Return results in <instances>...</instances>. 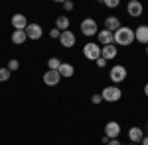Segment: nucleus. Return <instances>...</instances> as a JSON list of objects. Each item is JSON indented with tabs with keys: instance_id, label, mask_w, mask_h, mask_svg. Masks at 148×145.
<instances>
[{
	"instance_id": "obj_1",
	"label": "nucleus",
	"mask_w": 148,
	"mask_h": 145,
	"mask_svg": "<svg viewBox=\"0 0 148 145\" xmlns=\"http://www.w3.org/2000/svg\"><path fill=\"white\" fill-rule=\"evenodd\" d=\"M113 37H114V45H130L134 41V30L126 28V26H121L116 32H113Z\"/></svg>"
},
{
	"instance_id": "obj_2",
	"label": "nucleus",
	"mask_w": 148,
	"mask_h": 145,
	"mask_svg": "<svg viewBox=\"0 0 148 145\" xmlns=\"http://www.w3.org/2000/svg\"><path fill=\"white\" fill-rule=\"evenodd\" d=\"M103 100L105 102H119L121 100V96H123V90L119 88L116 84H113V86H105L101 92Z\"/></svg>"
},
{
	"instance_id": "obj_3",
	"label": "nucleus",
	"mask_w": 148,
	"mask_h": 145,
	"mask_svg": "<svg viewBox=\"0 0 148 145\" xmlns=\"http://www.w3.org/2000/svg\"><path fill=\"white\" fill-rule=\"evenodd\" d=\"M81 32H83V35L91 37V35L99 34V26H97V22H95L93 18H85V20L81 22Z\"/></svg>"
},
{
	"instance_id": "obj_4",
	"label": "nucleus",
	"mask_w": 148,
	"mask_h": 145,
	"mask_svg": "<svg viewBox=\"0 0 148 145\" xmlns=\"http://www.w3.org/2000/svg\"><path fill=\"white\" fill-rule=\"evenodd\" d=\"M109 77H111V80H113L114 84L126 80V67H123V65H114V67L111 69V73H109Z\"/></svg>"
},
{
	"instance_id": "obj_5",
	"label": "nucleus",
	"mask_w": 148,
	"mask_h": 145,
	"mask_svg": "<svg viewBox=\"0 0 148 145\" xmlns=\"http://www.w3.org/2000/svg\"><path fill=\"white\" fill-rule=\"evenodd\" d=\"M83 55L87 57V59H91V61H97L101 57V47L97 43H87L83 47Z\"/></svg>"
},
{
	"instance_id": "obj_6",
	"label": "nucleus",
	"mask_w": 148,
	"mask_h": 145,
	"mask_svg": "<svg viewBox=\"0 0 148 145\" xmlns=\"http://www.w3.org/2000/svg\"><path fill=\"white\" fill-rule=\"evenodd\" d=\"M24 32H26V37H28V39H40V37H42V34H44L40 24H28Z\"/></svg>"
},
{
	"instance_id": "obj_7",
	"label": "nucleus",
	"mask_w": 148,
	"mask_h": 145,
	"mask_svg": "<svg viewBox=\"0 0 148 145\" xmlns=\"http://www.w3.org/2000/svg\"><path fill=\"white\" fill-rule=\"evenodd\" d=\"M121 135V125L116 122H109L105 125V137H109V139H116Z\"/></svg>"
},
{
	"instance_id": "obj_8",
	"label": "nucleus",
	"mask_w": 148,
	"mask_h": 145,
	"mask_svg": "<svg viewBox=\"0 0 148 145\" xmlns=\"http://www.w3.org/2000/svg\"><path fill=\"white\" fill-rule=\"evenodd\" d=\"M126 12H128L130 18H138V16H142V4L138 0H130L126 4Z\"/></svg>"
},
{
	"instance_id": "obj_9",
	"label": "nucleus",
	"mask_w": 148,
	"mask_h": 145,
	"mask_svg": "<svg viewBox=\"0 0 148 145\" xmlns=\"http://www.w3.org/2000/svg\"><path fill=\"white\" fill-rule=\"evenodd\" d=\"M116 55H119V49H116V45H114V43L101 47V57L105 59V61H111V59H114Z\"/></svg>"
},
{
	"instance_id": "obj_10",
	"label": "nucleus",
	"mask_w": 148,
	"mask_h": 145,
	"mask_svg": "<svg viewBox=\"0 0 148 145\" xmlns=\"http://www.w3.org/2000/svg\"><path fill=\"white\" fill-rule=\"evenodd\" d=\"M59 43H61V47H73L75 45V34L73 32H61V35H59Z\"/></svg>"
},
{
	"instance_id": "obj_11",
	"label": "nucleus",
	"mask_w": 148,
	"mask_h": 145,
	"mask_svg": "<svg viewBox=\"0 0 148 145\" xmlns=\"http://www.w3.org/2000/svg\"><path fill=\"white\" fill-rule=\"evenodd\" d=\"M59 80H61V77H59L57 71H46V75H44V82H46L47 86H56V84H59Z\"/></svg>"
},
{
	"instance_id": "obj_12",
	"label": "nucleus",
	"mask_w": 148,
	"mask_h": 145,
	"mask_svg": "<svg viewBox=\"0 0 148 145\" xmlns=\"http://www.w3.org/2000/svg\"><path fill=\"white\" fill-rule=\"evenodd\" d=\"M134 39H136L138 43H148V26H138L136 30H134Z\"/></svg>"
},
{
	"instance_id": "obj_13",
	"label": "nucleus",
	"mask_w": 148,
	"mask_h": 145,
	"mask_svg": "<svg viewBox=\"0 0 148 145\" xmlns=\"http://www.w3.org/2000/svg\"><path fill=\"white\" fill-rule=\"evenodd\" d=\"M12 26H14V30L24 32V30H26V26H28L26 16H24V14H14V16H12Z\"/></svg>"
},
{
	"instance_id": "obj_14",
	"label": "nucleus",
	"mask_w": 148,
	"mask_h": 145,
	"mask_svg": "<svg viewBox=\"0 0 148 145\" xmlns=\"http://www.w3.org/2000/svg\"><path fill=\"white\" fill-rule=\"evenodd\" d=\"M97 39H99V43L105 47V45H111L114 43V37H113V32H109V30H103L97 34Z\"/></svg>"
},
{
	"instance_id": "obj_15",
	"label": "nucleus",
	"mask_w": 148,
	"mask_h": 145,
	"mask_svg": "<svg viewBox=\"0 0 148 145\" xmlns=\"http://www.w3.org/2000/svg\"><path fill=\"white\" fill-rule=\"evenodd\" d=\"M57 73H59V77H61V78H69V77H73L75 69H73V65H69V63H61L59 69H57Z\"/></svg>"
},
{
	"instance_id": "obj_16",
	"label": "nucleus",
	"mask_w": 148,
	"mask_h": 145,
	"mask_svg": "<svg viewBox=\"0 0 148 145\" xmlns=\"http://www.w3.org/2000/svg\"><path fill=\"white\" fill-rule=\"evenodd\" d=\"M121 28V20L116 18V16H109L107 20H105V30H109V32H116Z\"/></svg>"
},
{
	"instance_id": "obj_17",
	"label": "nucleus",
	"mask_w": 148,
	"mask_h": 145,
	"mask_svg": "<svg viewBox=\"0 0 148 145\" xmlns=\"http://www.w3.org/2000/svg\"><path fill=\"white\" fill-rule=\"evenodd\" d=\"M142 137H144V134H142V129H140V127L134 125V127H130V129H128V139H130L132 143H140V141H142Z\"/></svg>"
},
{
	"instance_id": "obj_18",
	"label": "nucleus",
	"mask_w": 148,
	"mask_h": 145,
	"mask_svg": "<svg viewBox=\"0 0 148 145\" xmlns=\"http://www.w3.org/2000/svg\"><path fill=\"white\" fill-rule=\"evenodd\" d=\"M12 43H16V45H22L24 41H26V39H28V37H26V32H20V30H14V32H12Z\"/></svg>"
},
{
	"instance_id": "obj_19",
	"label": "nucleus",
	"mask_w": 148,
	"mask_h": 145,
	"mask_svg": "<svg viewBox=\"0 0 148 145\" xmlns=\"http://www.w3.org/2000/svg\"><path fill=\"white\" fill-rule=\"evenodd\" d=\"M56 30H59V32H67L69 30V18L67 16H59L56 20Z\"/></svg>"
},
{
	"instance_id": "obj_20",
	"label": "nucleus",
	"mask_w": 148,
	"mask_h": 145,
	"mask_svg": "<svg viewBox=\"0 0 148 145\" xmlns=\"http://www.w3.org/2000/svg\"><path fill=\"white\" fill-rule=\"evenodd\" d=\"M59 65H61V61H59L57 57H51V59L47 61V71H57Z\"/></svg>"
},
{
	"instance_id": "obj_21",
	"label": "nucleus",
	"mask_w": 148,
	"mask_h": 145,
	"mask_svg": "<svg viewBox=\"0 0 148 145\" xmlns=\"http://www.w3.org/2000/svg\"><path fill=\"white\" fill-rule=\"evenodd\" d=\"M18 67H20V61H18V59H10V61H8V65H6V69H8V71H18Z\"/></svg>"
},
{
	"instance_id": "obj_22",
	"label": "nucleus",
	"mask_w": 148,
	"mask_h": 145,
	"mask_svg": "<svg viewBox=\"0 0 148 145\" xmlns=\"http://www.w3.org/2000/svg\"><path fill=\"white\" fill-rule=\"evenodd\" d=\"M10 78V71L6 67H0V82H6Z\"/></svg>"
},
{
	"instance_id": "obj_23",
	"label": "nucleus",
	"mask_w": 148,
	"mask_h": 145,
	"mask_svg": "<svg viewBox=\"0 0 148 145\" xmlns=\"http://www.w3.org/2000/svg\"><path fill=\"white\" fill-rule=\"evenodd\" d=\"M105 6L107 8H116L119 6V0H105Z\"/></svg>"
},
{
	"instance_id": "obj_24",
	"label": "nucleus",
	"mask_w": 148,
	"mask_h": 145,
	"mask_svg": "<svg viewBox=\"0 0 148 145\" xmlns=\"http://www.w3.org/2000/svg\"><path fill=\"white\" fill-rule=\"evenodd\" d=\"M91 102H93V104H101V102H103V96H101V94H93V96H91Z\"/></svg>"
},
{
	"instance_id": "obj_25",
	"label": "nucleus",
	"mask_w": 148,
	"mask_h": 145,
	"mask_svg": "<svg viewBox=\"0 0 148 145\" xmlns=\"http://www.w3.org/2000/svg\"><path fill=\"white\" fill-rule=\"evenodd\" d=\"M59 35H61V32H59V30H56V28L49 32V37H53V39H59Z\"/></svg>"
},
{
	"instance_id": "obj_26",
	"label": "nucleus",
	"mask_w": 148,
	"mask_h": 145,
	"mask_svg": "<svg viewBox=\"0 0 148 145\" xmlns=\"http://www.w3.org/2000/svg\"><path fill=\"white\" fill-rule=\"evenodd\" d=\"M63 8H65L67 12H71V10H73V2H69V0H65V2H63Z\"/></svg>"
},
{
	"instance_id": "obj_27",
	"label": "nucleus",
	"mask_w": 148,
	"mask_h": 145,
	"mask_svg": "<svg viewBox=\"0 0 148 145\" xmlns=\"http://www.w3.org/2000/svg\"><path fill=\"white\" fill-rule=\"evenodd\" d=\"M95 63H97V67H105V65H107V61H105V59H103V57H99V59H97V61H95Z\"/></svg>"
},
{
	"instance_id": "obj_28",
	"label": "nucleus",
	"mask_w": 148,
	"mask_h": 145,
	"mask_svg": "<svg viewBox=\"0 0 148 145\" xmlns=\"http://www.w3.org/2000/svg\"><path fill=\"white\" fill-rule=\"evenodd\" d=\"M107 145H123V143H121L119 139H111V141H109V143H107Z\"/></svg>"
},
{
	"instance_id": "obj_29",
	"label": "nucleus",
	"mask_w": 148,
	"mask_h": 145,
	"mask_svg": "<svg viewBox=\"0 0 148 145\" xmlns=\"http://www.w3.org/2000/svg\"><path fill=\"white\" fill-rule=\"evenodd\" d=\"M142 145H148V135H144V137H142Z\"/></svg>"
},
{
	"instance_id": "obj_30",
	"label": "nucleus",
	"mask_w": 148,
	"mask_h": 145,
	"mask_svg": "<svg viewBox=\"0 0 148 145\" xmlns=\"http://www.w3.org/2000/svg\"><path fill=\"white\" fill-rule=\"evenodd\" d=\"M144 94H146V96H148V82H146V84H144Z\"/></svg>"
},
{
	"instance_id": "obj_31",
	"label": "nucleus",
	"mask_w": 148,
	"mask_h": 145,
	"mask_svg": "<svg viewBox=\"0 0 148 145\" xmlns=\"http://www.w3.org/2000/svg\"><path fill=\"white\" fill-rule=\"evenodd\" d=\"M146 53H148V43H146Z\"/></svg>"
},
{
	"instance_id": "obj_32",
	"label": "nucleus",
	"mask_w": 148,
	"mask_h": 145,
	"mask_svg": "<svg viewBox=\"0 0 148 145\" xmlns=\"http://www.w3.org/2000/svg\"><path fill=\"white\" fill-rule=\"evenodd\" d=\"M146 135H148V127H146Z\"/></svg>"
},
{
	"instance_id": "obj_33",
	"label": "nucleus",
	"mask_w": 148,
	"mask_h": 145,
	"mask_svg": "<svg viewBox=\"0 0 148 145\" xmlns=\"http://www.w3.org/2000/svg\"><path fill=\"white\" fill-rule=\"evenodd\" d=\"M130 145H138V143H130Z\"/></svg>"
}]
</instances>
